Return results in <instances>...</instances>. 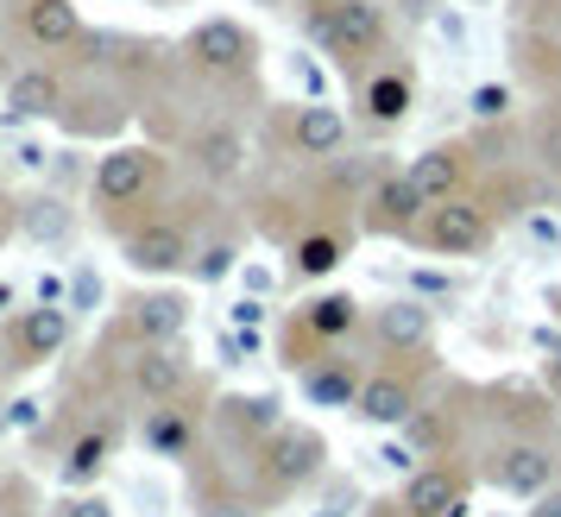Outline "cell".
<instances>
[{
	"label": "cell",
	"mask_w": 561,
	"mask_h": 517,
	"mask_svg": "<svg viewBox=\"0 0 561 517\" xmlns=\"http://www.w3.org/2000/svg\"><path fill=\"white\" fill-rule=\"evenodd\" d=\"M183 51H190V64L208 70V77H240V70H253L259 38L240 26V20H203V26L183 38Z\"/></svg>",
	"instance_id": "obj_1"
},
{
	"label": "cell",
	"mask_w": 561,
	"mask_h": 517,
	"mask_svg": "<svg viewBox=\"0 0 561 517\" xmlns=\"http://www.w3.org/2000/svg\"><path fill=\"white\" fill-rule=\"evenodd\" d=\"M423 246L442 258H467V253H480L485 240H492V228H485V215L480 203H467V196H455V203H435L430 215H423Z\"/></svg>",
	"instance_id": "obj_2"
},
{
	"label": "cell",
	"mask_w": 561,
	"mask_h": 517,
	"mask_svg": "<svg viewBox=\"0 0 561 517\" xmlns=\"http://www.w3.org/2000/svg\"><path fill=\"white\" fill-rule=\"evenodd\" d=\"M158 183V152L152 146H121L95 164V203L102 208H127L139 203L146 189Z\"/></svg>",
	"instance_id": "obj_3"
},
{
	"label": "cell",
	"mask_w": 561,
	"mask_h": 517,
	"mask_svg": "<svg viewBox=\"0 0 561 517\" xmlns=\"http://www.w3.org/2000/svg\"><path fill=\"white\" fill-rule=\"evenodd\" d=\"M492 486L511 492V498H542L556 486V455L542 441H505L492 455Z\"/></svg>",
	"instance_id": "obj_4"
},
{
	"label": "cell",
	"mask_w": 561,
	"mask_h": 517,
	"mask_svg": "<svg viewBox=\"0 0 561 517\" xmlns=\"http://www.w3.org/2000/svg\"><path fill=\"white\" fill-rule=\"evenodd\" d=\"M341 57H373L385 45V13L373 0H329V13L316 20Z\"/></svg>",
	"instance_id": "obj_5"
},
{
	"label": "cell",
	"mask_w": 561,
	"mask_h": 517,
	"mask_svg": "<svg viewBox=\"0 0 561 517\" xmlns=\"http://www.w3.org/2000/svg\"><path fill=\"white\" fill-rule=\"evenodd\" d=\"M127 265L146 272V278H171L190 265V233L178 221H146V228L127 233Z\"/></svg>",
	"instance_id": "obj_6"
},
{
	"label": "cell",
	"mask_w": 561,
	"mask_h": 517,
	"mask_svg": "<svg viewBox=\"0 0 561 517\" xmlns=\"http://www.w3.org/2000/svg\"><path fill=\"white\" fill-rule=\"evenodd\" d=\"M460 512H467V486H460V473H448V467H423V473H410L404 517H460Z\"/></svg>",
	"instance_id": "obj_7"
},
{
	"label": "cell",
	"mask_w": 561,
	"mask_h": 517,
	"mask_svg": "<svg viewBox=\"0 0 561 517\" xmlns=\"http://www.w3.org/2000/svg\"><path fill=\"white\" fill-rule=\"evenodd\" d=\"M290 146H297V158H334L347 146V114L329 102H304L290 120Z\"/></svg>",
	"instance_id": "obj_8"
},
{
	"label": "cell",
	"mask_w": 561,
	"mask_h": 517,
	"mask_svg": "<svg viewBox=\"0 0 561 517\" xmlns=\"http://www.w3.org/2000/svg\"><path fill=\"white\" fill-rule=\"evenodd\" d=\"M190 158H196V171H203L208 183H233L247 171V139H240V127L215 120V127H203L190 139Z\"/></svg>",
	"instance_id": "obj_9"
},
{
	"label": "cell",
	"mask_w": 561,
	"mask_h": 517,
	"mask_svg": "<svg viewBox=\"0 0 561 517\" xmlns=\"http://www.w3.org/2000/svg\"><path fill=\"white\" fill-rule=\"evenodd\" d=\"M404 177L423 189V203H430V208H435V203H455V196H460V177H467V152H460V146H430V152L416 158Z\"/></svg>",
	"instance_id": "obj_10"
},
{
	"label": "cell",
	"mask_w": 561,
	"mask_h": 517,
	"mask_svg": "<svg viewBox=\"0 0 561 517\" xmlns=\"http://www.w3.org/2000/svg\"><path fill=\"white\" fill-rule=\"evenodd\" d=\"M183 386H190V366H183L171 347H139V354H133V391H139L146 404H171Z\"/></svg>",
	"instance_id": "obj_11"
},
{
	"label": "cell",
	"mask_w": 561,
	"mask_h": 517,
	"mask_svg": "<svg viewBox=\"0 0 561 517\" xmlns=\"http://www.w3.org/2000/svg\"><path fill=\"white\" fill-rule=\"evenodd\" d=\"M316 461H322V441L309 436V429H278L272 448H265V473H272V486H297V480H309Z\"/></svg>",
	"instance_id": "obj_12"
},
{
	"label": "cell",
	"mask_w": 561,
	"mask_h": 517,
	"mask_svg": "<svg viewBox=\"0 0 561 517\" xmlns=\"http://www.w3.org/2000/svg\"><path fill=\"white\" fill-rule=\"evenodd\" d=\"M354 411L366 416V423H379V429H404L410 416H416V391H410L404 379L379 372V379H366V391H359Z\"/></svg>",
	"instance_id": "obj_13"
},
{
	"label": "cell",
	"mask_w": 561,
	"mask_h": 517,
	"mask_svg": "<svg viewBox=\"0 0 561 517\" xmlns=\"http://www.w3.org/2000/svg\"><path fill=\"white\" fill-rule=\"evenodd\" d=\"M64 107V82H57V70H20L13 77V89H7V114L13 120H45V114H57Z\"/></svg>",
	"instance_id": "obj_14"
},
{
	"label": "cell",
	"mask_w": 561,
	"mask_h": 517,
	"mask_svg": "<svg viewBox=\"0 0 561 517\" xmlns=\"http://www.w3.org/2000/svg\"><path fill=\"white\" fill-rule=\"evenodd\" d=\"M70 315H77V310H51V303L26 310V315H20V329H13V347H20L26 360H51L57 347L70 341Z\"/></svg>",
	"instance_id": "obj_15"
},
{
	"label": "cell",
	"mask_w": 561,
	"mask_h": 517,
	"mask_svg": "<svg viewBox=\"0 0 561 517\" xmlns=\"http://www.w3.org/2000/svg\"><path fill=\"white\" fill-rule=\"evenodd\" d=\"M26 38L38 51H64L82 38V20L70 0H26Z\"/></svg>",
	"instance_id": "obj_16"
},
{
	"label": "cell",
	"mask_w": 561,
	"mask_h": 517,
	"mask_svg": "<svg viewBox=\"0 0 561 517\" xmlns=\"http://www.w3.org/2000/svg\"><path fill=\"white\" fill-rule=\"evenodd\" d=\"M373 208H379V228H398V233H416L423 228V215H430L423 189H416L410 177H385L379 196H373Z\"/></svg>",
	"instance_id": "obj_17"
},
{
	"label": "cell",
	"mask_w": 561,
	"mask_h": 517,
	"mask_svg": "<svg viewBox=\"0 0 561 517\" xmlns=\"http://www.w3.org/2000/svg\"><path fill=\"white\" fill-rule=\"evenodd\" d=\"M359 379L347 372V360H329V366H316L304 379V398L309 404H322V411H347V404H359Z\"/></svg>",
	"instance_id": "obj_18"
},
{
	"label": "cell",
	"mask_w": 561,
	"mask_h": 517,
	"mask_svg": "<svg viewBox=\"0 0 561 517\" xmlns=\"http://www.w3.org/2000/svg\"><path fill=\"white\" fill-rule=\"evenodd\" d=\"M354 322H359V303L347 297V290H329V297L304 303V329H309V335H322V341L354 335Z\"/></svg>",
	"instance_id": "obj_19"
},
{
	"label": "cell",
	"mask_w": 561,
	"mask_h": 517,
	"mask_svg": "<svg viewBox=\"0 0 561 517\" xmlns=\"http://www.w3.org/2000/svg\"><path fill=\"white\" fill-rule=\"evenodd\" d=\"M133 329L146 347H171V335L183 329V303L178 297H139L133 303Z\"/></svg>",
	"instance_id": "obj_20"
},
{
	"label": "cell",
	"mask_w": 561,
	"mask_h": 517,
	"mask_svg": "<svg viewBox=\"0 0 561 517\" xmlns=\"http://www.w3.org/2000/svg\"><path fill=\"white\" fill-rule=\"evenodd\" d=\"M379 341L385 347H423V341H430V310H423V303H385L379 310Z\"/></svg>",
	"instance_id": "obj_21"
},
{
	"label": "cell",
	"mask_w": 561,
	"mask_h": 517,
	"mask_svg": "<svg viewBox=\"0 0 561 517\" xmlns=\"http://www.w3.org/2000/svg\"><path fill=\"white\" fill-rule=\"evenodd\" d=\"M366 114L379 120V127H398L410 114V77H398V70H379V77L366 82Z\"/></svg>",
	"instance_id": "obj_22"
},
{
	"label": "cell",
	"mask_w": 561,
	"mask_h": 517,
	"mask_svg": "<svg viewBox=\"0 0 561 517\" xmlns=\"http://www.w3.org/2000/svg\"><path fill=\"white\" fill-rule=\"evenodd\" d=\"M334 265H341V240H334V233H309V240H297V272H304V278H329Z\"/></svg>",
	"instance_id": "obj_23"
},
{
	"label": "cell",
	"mask_w": 561,
	"mask_h": 517,
	"mask_svg": "<svg viewBox=\"0 0 561 517\" xmlns=\"http://www.w3.org/2000/svg\"><path fill=\"white\" fill-rule=\"evenodd\" d=\"M102 467H107V436H82L77 448H70V461H64V480H70V486H89Z\"/></svg>",
	"instance_id": "obj_24"
},
{
	"label": "cell",
	"mask_w": 561,
	"mask_h": 517,
	"mask_svg": "<svg viewBox=\"0 0 561 517\" xmlns=\"http://www.w3.org/2000/svg\"><path fill=\"white\" fill-rule=\"evenodd\" d=\"M505 107H511V89H505V82H480V89H473V120H499Z\"/></svg>",
	"instance_id": "obj_25"
},
{
	"label": "cell",
	"mask_w": 561,
	"mask_h": 517,
	"mask_svg": "<svg viewBox=\"0 0 561 517\" xmlns=\"http://www.w3.org/2000/svg\"><path fill=\"white\" fill-rule=\"evenodd\" d=\"M146 441H152L164 461H178V455H183V429L171 423V416H152V423H146Z\"/></svg>",
	"instance_id": "obj_26"
},
{
	"label": "cell",
	"mask_w": 561,
	"mask_h": 517,
	"mask_svg": "<svg viewBox=\"0 0 561 517\" xmlns=\"http://www.w3.org/2000/svg\"><path fill=\"white\" fill-rule=\"evenodd\" d=\"M536 347H542V386L561 398V335H549V329H536Z\"/></svg>",
	"instance_id": "obj_27"
},
{
	"label": "cell",
	"mask_w": 561,
	"mask_h": 517,
	"mask_svg": "<svg viewBox=\"0 0 561 517\" xmlns=\"http://www.w3.org/2000/svg\"><path fill=\"white\" fill-rule=\"evenodd\" d=\"M26 233H32V240H57V233H64V215H57V203H32V208H26Z\"/></svg>",
	"instance_id": "obj_28"
},
{
	"label": "cell",
	"mask_w": 561,
	"mask_h": 517,
	"mask_svg": "<svg viewBox=\"0 0 561 517\" xmlns=\"http://www.w3.org/2000/svg\"><path fill=\"white\" fill-rule=\"evenodd\" d=\"M89 303H102V278L89 265H77L70 272V310H89Z\"/></svg>",
	"instance_id": "obj_29"
},
{
	"label": "cell",
	"mask_w": 561,
	"mask_h": 517,
	"mask_svg": "<svg viewBox=\"0 0 561 517\" xmlns=\"http://www.w3.org/2000/svg\"><path fill=\"white\" fill-rule=\"evenodd\" d=\"M233 272V246H208L203 253V265H196V278H203V285H215V278H228Z\"/></svg>",
	"instance_id": "obj_30"
},
{
	"label": "cell",
	"mask_w": 561,
	"mask_h": 517,
	"mask_svg": "<svg viewBox=\"0 0 561 517\" xmlns=\"http://www.w3.org/2000/svg\"><path fill=\"white\" fill-rule=\"evenodd\" d=\"M542 158H556L561 171V114H542Z\"/></svg>",
	"instance_id": "obj_31"
},
{
	"label": "cell",
	"mask_w": 561,
	"mask_h": 517,
	"mask_svg": "<svg viewBox=\"0 0 561 517\" xmlns=\"http://www.w3.org/2000/svg\"><path fill=\"white\" fill-rule=\"evenodd\" d=\"M57 517H114V505H107V498H70Z\"/></svg>",
	"instance_id": "obj_32"
},
{
	"label": "cell",
	"mask_w": 561,
	"mask_h": 517,
	"mask_svg": "<svg viewBox=\"0 0 561 517\" xmlns=\"http://www.w3.org/2000/svg\"><path fill=\"white\" fill-rule=\"evenodd\" d=\"M379 461H385V467H398V473H410V461H416V455H410L404 441H385V448H379Z\"/></svg>",
	"instance_id": "obj_33"
},
{
	"label": "cell",
	"mask_w": 561,
	"mask_h": 517,
	"mask_svg": "<svg viewBox=\"0 0 561 517\" xmlns=\"http://www.w3.org/2000/svg\"><path fill=\"white\" fill-rule=\"evenodd\" d=\"M530 505H536L530 517H561V486H549L542 498H530Z\"/></svg>",
	"instance_id": "obj_34"
},
{
	"label": "cell",
	"mask_w": 561,
	"mask_h": 517,
	"mask_svg": "<svg viewBox=\"0 0 561 517\" xmlns=\"http://www.w3.org/2000/svg\"><path fill=\"white\" fill-rule=\"evenodd\" d=\"M259 322H265L259 303H233V329H259Z\"/></svg>",
	"instance_id": "obj_35"
},
{
	"label": "cell",
	"mask_w": 561,
	"mask_h": 517,
	"mask_svg": "<svg viewBox=\"0 0 561 517\" xmlns=\"http://www.w3.org/2000/svg\"><path fill=\"white\" fill-rule=\"evenodd\" d=\"M7 89H13V77H7V64H0V102H7Z\"/></svg>",
	"instance_id": "obj_36"
},
{
	"label": "cell",
	"mask_w": 561,
	"mask_h": 517,
	"mask_svg": "<svg viewBox=\"0 0 561 517\" xmlns=\"http://www.w3.org/2000/svg\"><path fill=\"white\" fill-rule=\"evenodd\" d=\"M7 303H13V285H0V310H7Z\"/></svg>",
	"instance_id": "obj_37"
},
{
	"label": "cell",
	"mask_w": 561,
	"mask_h": 517,
	"mask_svg": "<svg viewBox=\"0 0 561 517\" xmlns=\"http://www.w3.org/2000/svg\"><path fill=\"white\" fill-rule=\"evenodd\" d=\"M259 7H284V0H259Z\"/></svg>",
	"instance_id": "obj_38"
}]
</instances>
